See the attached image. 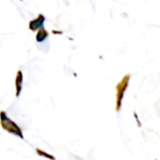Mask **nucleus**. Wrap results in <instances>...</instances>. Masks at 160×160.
<instances>
[{
    "instance_id": "f257e3e1",
    "label": "nucleus",
    "mask_w": 160,
    "mask_h": 160,
    "mask_svg": "<svg viewBox=\"0 0 160 160\" xmlns=\"http://www.w3.org/2000/svg\"><path fill=\"white\" fill-rule=\"evenodd\" d=\"M0 124H1L2 128L8 131V133L18 136L21 139H23L22 129L19 128V126L16 123H14L10 118L8 117L5 112H0Z\"/></svg>"
},
{
    "instance_id": "f03ea898",
    "label": "nucleus",
    "mask_w": 160,
    "mask_h": 160,
    "mask_svg": "<svg viewBox=\"0 0 160 160\" xmlns=\"http://www.w3.org/2000/svg\"><path fill=\"white\" fill-rule=\"evenodd\" d=\"M130 79V75L127 74L126 76L123 77V79L120 81V82L116 85V107L115 110L116 112H119L122 106V100L125 95V92L128 86V82Z\"/></svg>"
},
{
    "instance_id": "7ed1b4c3",
    "label": "nucleus",
    "mask_w": 160,
    "mask_h": 160,
    "mask_svg": "<svg viewBox=\"0 0 160 160\" xmlns=\"http://www.w3.org/2000/svg\"><path fill=\"white\" fill-rule=\"evenodd\" d=\"M44 21H45V17L42 14H39L38 16V18H36L35 20H33L29 22V29L32 31L39 29L40 27H42Z\"/></svg>"
},
{
    "instance_id": "20e7f679",
    "label": "nucleus",
    "mask_w": 160,
    "mask_h": 160,
    "mask_svg": "<svg viewBox=\"0 0 160 160\" xmlns=\"http://www.w3.org/2000/svg\"><path fill=\"white\" fill-rule=\"evenodd\" d=\"M22 70H18L17 74H16V78H15V87H16V98H19L21 91H22Z\"/></svg>"
},
{
    "instance_id": "39448f33",
    "label": "nucleus",
    "mask_w": 160,
    "mask_h": 160,
    "mask_svg": "<svg viewBox=\"0 0 160 160\" xmlns=\"http://www.w3.org/2000/svg\"><path fill=\"white\" fill-rule=\"evenodd\" d=\"M49 36V33L42 27H40L38 31V34H37V37H36V39L38 42H42L43 40H45Z\"/></svg>"
},
{
    "instance_id": "423d86ee",
    "label": "nucleus",
    "mask_w": 160,
    "mask_h": 160,
    "mask_svg": "<svg viewBox=\"0 0 160 160\" xmlns=\"http://www.w3.org/2000/svg\"><path fill=\"white\" fill-rule=\"evenodd\" d=\"M36 152H37V154H38V156H40L41 158H49V159H51V160H55V158H54V157H53V156H52V155H50V154H48V153L44 152L43 150H40V149L37 148V149H36Z\"/></svg>"
}]
</instances>
